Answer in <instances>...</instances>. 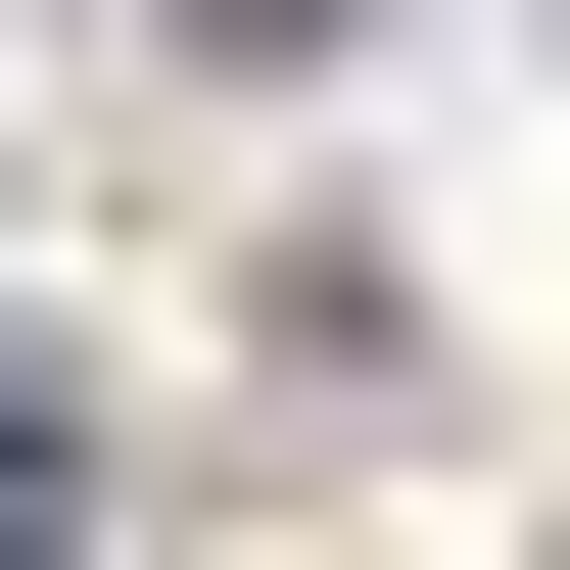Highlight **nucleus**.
I'll return each mask as SVG.
<instances>
[{"label":"nucleus","mask_w":570,"mask_h":570,"mask_svg":"<svg viewBox=\"0 0 570 570\" xmlns=\"http://www.w3.org/2000/svg\"><path fill=\"white\" fill-rule=\"evenodd\" d=\"M48 523H96V381H48V333H0V570H48Z\"/></svg>","instance_id":"f257e3e1"}]
</instances>
